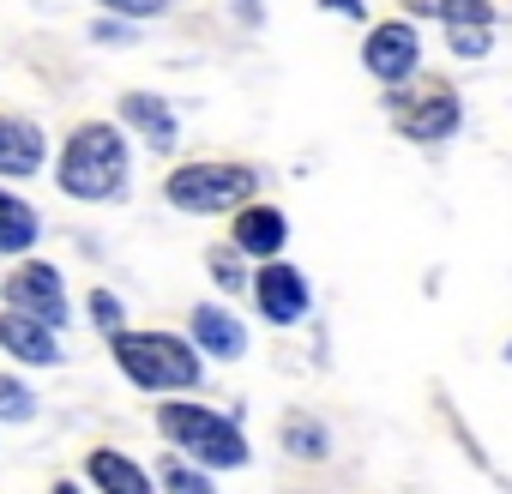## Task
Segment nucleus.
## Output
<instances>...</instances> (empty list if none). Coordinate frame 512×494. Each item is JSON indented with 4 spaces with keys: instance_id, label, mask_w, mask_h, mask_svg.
<instances>
[{
    "instance_id": "nucleus-1",
    "label": "nucleus",
    "mask_w": 512,
    "mask_h": 494,
    "mask_svg": "<svg viewBox=\"0 0 512 494\" xmlns=\"http://www.w3.org/2000/svg\"><path fill=\"white\" fill-rule=\"evenodd\" d=\"M127 169H133V151H127V133L115 121H85L67 133L61 157H55V181L67 199H85V205H109L127 193Z\"/></svg>"
},
{
    "instance_id": "nucleus-2",
    "label": "nucleus",
    "mask_w": 512,
    "mask_h": 494,
    "mask_svg": "<svg viewBox=\"0 0 512 494\" xmlns=\"http://www.w3.org/2000/svg\"><path fill=\"white\" fill-rule=\"evenodd\" d=\"M109 356H115V368L139 392H193L199 374H205L199 344H187L175 332H115L109 338Z\"/></svg>"
},
{
    "instance_id": "nucleus-3",
    "label": "nucleus",
    "mask_w": 512,
    "mask_h": 494,
    "mask_svg": "<svg viewBox=\"0 0 512 494\" xmlns=\"http://www.w3.org/2000/svg\"><path fill=\"white\" fill-rule=\"evenodd\" d=\"M157 428H163L169 452H181V458H193V464H205V470H241V464H247V434H241L229 416H217L211 404L169 398V404L157 410Z\"/></svg>"
},
{
    "instance_id": "nucleus-4",
    "label": "nucleus",
    "mask_w": 512,
    "mask_h": 494,
    "mask_svg": "<svg viewBox=\"0 0 512 494\" xmlns=\"http://www.w3.org/2000/svg\"><path fill=\"white\" fill-rule=\"evenodd\" d=\"M253 193H260V169L253 163H181L163 175V199L187 217H217V211H241Z\"/></svg>"
},
{
    "instance_id": "nucleus-5",
    "label": "nucleus",
    "mask_w": 512,
    "mask_h": 494,
    "mask_svg": "<svg viewBox=\"0 0 512 494\" xmlns=\"http://www.w3.org/2000/svg\"><path fill=\"white\" fill-rule=\"evenodd\" d=\"M247 290H253V308L266 314V326H302L314 314V290H308L302 266H290V260H266Z\"/></svg>"
},
{
    "instance_id": "nucleus-6",
    "label": "nucleus",
    "mask_w": 512,
    "mask_h": 494,
    "mask_svg": "<svg viewBox=\"0 0 512 494\" xmlns=\"http://www.w3.org/2000/svg\"><path fill=\"white\" fill-rule=\"evenodd\" d=\"M7 308H19V314H31V320H43V326H67V314H73V302H67V284H61V272L49 266V260H25L13 278H7Z\"/></svg>"
},
{
    "instance_id": "nucleus-7",
    "label": "nucleus",
    "mask_w": 512,
    "mask_h": 494,
    "mask_svg": "<svg viewBox=\"0 0 512 494\" xmlns=\"http://www.w3.org/2000/svg\"><path fill=\"white\" fill-rule=\"evenodd\" d=\"M362 67H368L380 85H404V79L422 67V37H416V25H410V19L374 25L368 43H362Z\"/></svg>"
},
{
    "instance_id": "nucleus-8",
    "label": "nucleus",
    "mask_w": 512,
    "mask_h": 494,
    "mask_svg": "<svg viewBox=\"0 0 512 494\" xmlns=\"http://www.w3.org/2000/svg\"><path fill=\"white\" fill-rule=\"evenodd\" d=\"M284 241H290V217L278 211V205H241L235 211V229H229V247H235V254H247V260H278L284 254Z\"/></svg>"
},
{
    "instance_id": "nucleus-9",
    "label": "nucleus",
    "mask_w": 512,
    "mask_h": 494,
    "mask_svg": "<svg viewBox=\"0 0 512 494\" xmlns=\"http://www.w3.org/2000/svg\"><path fill=\"white\" fill-rule=\"evenodd\" d=\"M0 350H7L13 362H25V368H61V338H55V326H43V320H31V314H19V308H7L0 314Z\"/></svg>"
},
{
    "instance_id": "nucleus-10",
    "label": "nucleus",
    "mask_w": 512,
    "mask_h": 494,
    "mask_svg": "<svg viewBox=\"0 0 512 494\" xmlns=\"http://www.w3.org/2000/svg\"><path fill=\"white\" fill-rule=\"evenodd\" d=\"M49 163V139L31 115H0V181H31Z\"/></svg>"
},
{
    "instance_id": "nucleus-11",
    "label": "nucleus",
    "mask_w": 512,
    "mask_h": 494,
    "mask_svg": "<svg viewBox=\"0 0 512 494\" xmlns=\"http://www.w3.org/2000/svg\"><path fill=\"white\" fill-rule=\"evenodd\" d=\"M193 344H199V356H217V362H241V356H247V326H241L229 308L205 302V308H193Z\"/></svg>"
},
{
    "instance_id": "nucleus-12",
    "label": "nucleus",
    "mask_w": 512,
    "mask_h": 494,
    "mask_svg": "<svg viewBox=\"0 0 512 494\" xmlns=\"http://www.w3.org/2000/svg\"><path fill=\"white\" fill-rule=\"evenodd\" d=\"M121 121H127V127H139L151 151H175V139H181L175 109H169L163 97H151V91H127V97H121Z\"/></svg>"
},
{
    "instance_id": "nucleus-13",
    "label": "nucleus",
    "mask_w": 512,
    "mask_h": 494,
    "mask_svg": "<svg viewBox=\"0 0 512 494\" xmlns=\"http://www.w3.org/2000/svg\"><path fill=\"white\" fill-rule=\"evenodd\" d=\"M85 476H91L103 494H157V482L145 476V464L127 458V452H115V446H97V452L85 458Z\"/></svg>"
},
{
    "instance_id": "nucleus-14",
    "label": "nucleus",
    "mask_w": 512,
    "mask_h": 494,
    "mask_svg": "<svg viewBox=\"0 0 512 494\" xmlns=\"http://www.w3.org/2000/svg\"><path fill=\"white\" fill-rule=\"evenodd\" d=\"M458 121H464L458 97L434 91L428 103H416V109L398 121V133H404V139H416V145H440V139H452V133H458Z\"/></svg>"
},
{
    "instance_id": "nucleus-15",
    "label": "nucleus",
    "mask_w": 512,
    "mask_h": 494,
    "mask_svg": "<svg viewBox=\"0 0 512 494\" xmlns=\"http://www.w3.org/2000/svg\"><path fill=\"white\" fill-rule=\"evenodd\" d=\"M43 235V217L31 199H19L13 187H0V254H25V247H37Z\"/></svg>"
},
{
    "instance_id": "nucleus-16",
    "label": "nucleus",
    "mask_w": 512,
    "mask_h": 494,
    "mask_svg": "<svg viewBox=\"0 0 512 494\" xmlns=\"http://www.w3.org/2000/svg\"><path fill=\"white\" fill-rule=\"evenodd\" d=\"M410 19H440V25H494L488 0H398Z\"/></svg>"
},
{
    "instance_id": "nucleus-17",
    "label": "nucleus",
    "mask_w": 512,
    "mask_h": 494,
    "mask_svg": "<svg viewBox=\"0 0 512 494\" xmlns=\"http://www.w3.org/2000/svg\"><path fill=\"white\" fill-rule=\"evenodd\" d=\"M157 494H217V488H211V470H205V464H193V458H181V452H163V464H157Z\"/></svg>"
},
{
    "instance_id": "nucleus-18",
    "label": "nucleus",
    "mask_w": 512,
    "mask_h": 494,
    "mask_svg": "<svg viewBox=\"0 0 512 494\" xmlns=\"http://www.w3.org/2000/svg\"><path fill=\"white\" fill-rule=\"evenodd\" d=\"M284 446H290L296 458H326V452H332L326 428H320V422H308V416H284Z\"/></svg>"
},
{
    "instance_id": "nucleus-19",
    "label": "nucleus",
    "mask_w": 512,
    "mask_h": 494,
    "mask_svg": "<svg viewBox=\"0 0 512 494\" xmlns=\"http://www.w3.org/2000/svg\"><path fill=\"white\" fill-rule=\"evenodd\" d=\"M31 416H37L31 386H25V380H13V374H0V422H31Z\"/></svg>"
},
{
    "instance_id": "nucleus-20",
    "label": "nucleus",
    "mask_w": 512,
    "mask_h": 494,
    "mask_svg": "<svg viewBox=\"0 0 512 494\" xmlns=\"http://www.w3.org/2000/svg\"><path fill=\"white\" fill-rule=\"evenodd\" d=\"M446 43H452V55L482 61V55H488V43H494V25H446Z\"/></svg>"
},
{
    "instance_id": "nucleus-21",
    "label": "nucleus",
    "mask_w": 512,
    "mask_h": 494,
    "mask_svg": "<svg viewBox=\"0 0 512 494\" xmlns=\"http://www.w3.org/2000/svg\"><path fill=\"white\" fill-rule=\"evenodd\" d=\"M91 320H97L109 338H115V332H127V308H121L109 290H91Z\"/></svg>"
},
{
    "instance_id": "nucleus-22",
    "label": "nucleus",
    "mask_w": 512,
    "mask_h": 494,
    "mask_svg": "<svg viewBox=\"0 0 512 494\" xmlns=\"http://www.w3.org/2000/svg\"><path fill=\"white\" fill-rule=\"evenodd\" d=\"M241 260H247V254H235V247H223V254H211L205 266H211V278H217L223 290H241Z\"/></svg>"
},
{
    "instance_id": "nucleus-23",
    "label": "nucleus",
    "mask_w": 512,
    "mask_h": 494,
    "mask_svg": "<svg viewBox=\"0 0 512 494\" xmlns=\"http://www.w3.org/2000/svg\"><path fill=\"white\" fill-rule=\"evenodd\" d=\"M97 7H109V13H121V19H157L163 0H97Z\"/></svg>"
},
{
    "instance_id": "nucleus-24",
    "label": "nucleus",
    "mask_w": 512,
    "mask_h": 494,
    "mask_svg": "<svg viewBox=\"0 0 512 494\" xmlns=\"http://www.w3.org/2000/svg\"><path fill=\"white\" fill-rule=\"evenodd\" d=\"M326 13H338V19H362L368 13V0H320Z\"/></svg>"
},
{
    "instance_id": "nucleus-25",
    "label": "nucleus",
    "mask_w": 512,
    "mask_h": 494,
    "mask_svg": "<svg viewBox=\"0 0 512 494\" xmlns=\"http://www.w3.org/2000/svg\"><path fill=\"white\" fill-rule=\"evenodd\" d=\"M91 37H97V43H127V37H133V31H127V25H121V19H103V25H97V31H91Z\"/></svg>"
},
{
    "instance_id": "nucleus-26",
    "label": "nucleus",
    "mask_w": 512,
    "mask_h": 494,
    "mask_svg": "<svg viewBox=\"0 0 512 494\" xmlns=\"http://www.w3.org/2000/svg\"><path fill=\"white\" fill-rule=\"evenodd\" d=\"M49 494H85V488H73V482H55V488H49Z\"/></svg>"
},
{
    "instance_id": "nucleus-27",
    "label": "nucleus",
    "mask_w": 512,
    "mask_h": 494,
    "mask_svg": "<svg viewBox=\"0 0 512 494\" xmlns=\"http://www.w3.org/2000/svg\"><path fill=\"white\" fill-rule=\"evenodd\" d=\"M506 362H512V350H506Z\"/></svg>"
}]
</instances>
